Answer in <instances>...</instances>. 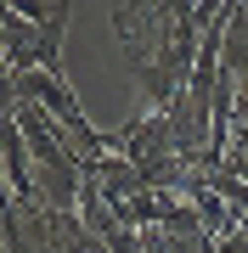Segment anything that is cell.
Segmentation results:
<instances>
[{
	"instance_id": "6da1fadb",
	"label": "cell",
	"mask_w": 248,
	"mask_h": 253,
	"mask_svg": "<svg viewBox=\"0 0 248 253\" xmlns=\"http://www.w3.org/2000/svg\"><path fill=\"white\" fill-rule=\"evenodd\" d=\"M6 11L23 17V23H40V28H46L56 11H62V0H6Z\"/></svg>"
}]
</instances>
